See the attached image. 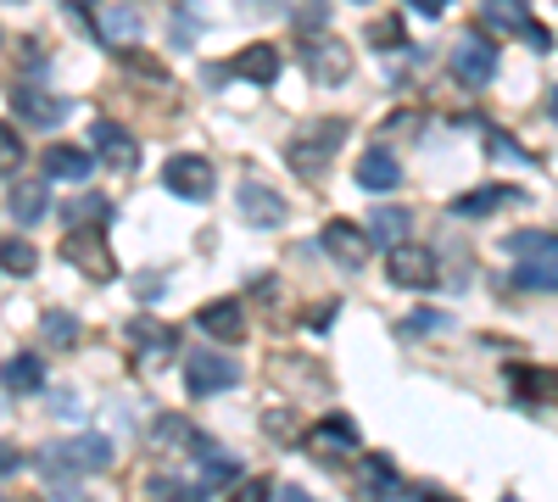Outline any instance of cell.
<instances>
[{"label":"cell","instance_id":"cell-26","mask_svg":"<svg viewBox=\"0 0 558 502\" xmlns=\"http://www.w3.org/2000/svg\"><path fill=\"white\" fill-rule=\"evenodd\" d=\"M101 34H107V45L140 39V12L134 7H101Z\"/></svg>","mask_w":558,"mask_h":502},{"label":"cell","instance_id":"cell-13","mask_svg":"<svg viewBox=\"0 0 558 502\" xmlns=\"http://www.w3.org/2000/svg\"><path fill=\"white\" fill-rule=\"evenodd\" d=\"M196 325L207 330V335H218V341H246V307L235 302V296H223V302H207L202 313H196Z\"/></svg>","mask_w":558,"mask_h":502},{"label":"cell","instance_id":"cell-27","mask_svg":"<svg viewBox=\"0 0 558 502\" xmlns=\"http://www.w3.org/2000/svg\"><path fill=\"white\" fill-rule=\"evenodd\" d=\"M129 341L146 346V352H179V330L151 325V318H134V325H129Z\"/></svg>","mask_w":558,"mask_h":502},{"label":"cell","instance_id":"cell-42","mask_svg":"<svg viewBox=\"0 0 558 502\" xmlns=\"http://www.w3.org/2000/svg\"><path fill=\"white\" fill-rule=\"evenodd\" d=\"M51 414L73 419V414H78V396H73V391H51Z\"/></svg>","mask_w":558,"mask_h":502},{"label":"cell","instance_id":"cell-40","mask_svg":"<svg viewBox=\"0 0 558 502\" xmlns=\"http://www.w3.org/2000/svg\"><path fill=\"white\" fill-rule=\"evenodd\" d=\"M525 45H531L536 57H547V51H553V34H547L542 23H531V28H525Z\"/></svg>","mask_w":558,"mask_h":502},{"label":"cell","instance_id":"cell-39","mask_svg":"<svg viewBox=\"0 0 558 502\" xmlns=\"http://www.w3.org/2000/svg\"><path fill=\"white\" fill-rule=\"evenodd\" d=\"M123 57V68H140V73H146V78H168L162 73V62H151V57H140V51H118Z\"/></svg>","mask_w":558,"mask_h":502},{"label":"cell","instance_id":"cell-16","mask_svg":"<svg viewBox=\"0 0 558 502\" xmlns=\"http://www.w3.org/2000/svg\"><path fill=\"white\" fill-rule=\"evenodd\" d=\"M223 73L229 78H246V84H274L279 78V51H274V45H246V51L229 62Z\"/></svg>","mask_w":558,"mask_h":502},{"label":"cell","instance_id":"cell-41","mask_svg":"<svg viewBox=\"0 0 558 502\" xmlns=\"http://www.w3.org/2000/svg\"><path fill=\"white\" fill-rule=\"evenodd\" d=\"M330 318H336V302H324L318 313L307 307V318H302V325H307V330H330Z\"/></svg>","mask_w":558,"mask_h":502},{"label":"cell","instance_id":"cell-23","mask_svg":"<svg viewBox=\"0 0 558 502\" xmlns=\"http://www.w3.org/2000/svg\"><path fill=\"white\" fill-rule=\"evenodd\" d=\"M508 201H520V191H508V185H486V191L458 196V201H452V212H458V218H486V212H497V207H508Z\"/></svg>","mask_w":558,"mask_h":502},{"label":"cell","instance_id":"cell-10","mask_svg":"<svg viewBox=\"0 0 558 502\" xmlns=\"http://www.w3.org/2000/svg\"><path fill=\"white\" fill-rule=\"evenodd\" d=\"M368 246H375V241H368L363 223H352V218H330V223H324V252H330L341 268H363Z\"/></svg>","mask_w":558,"mask_h":502},{"label":"cell","instance_id":"cell-31","mask_svg":"<svg viewBox=\"0 0 558 502\" xmlns=\"http://www.w3.org/2000/svg\"><path fill=\"white\" fill-rule=\"evenodd\" d=\"M23 157H28V146H23V134H17L12 123H0V179H12V173L23 168Z\"/></svg>","mask_w":558,"mask_h":502},{"label":"cell","instance_id":"cell-20","mask_svg":"<svg viewBox=\"0 0 558 502\" xmlns=\"http://www.w3.org/2000/svg\"><path fill=\"white\" fill-rule=\"evenodd\" d=\"M96 151L84 146H45V179H89Z\"/></svg>","mask_w":558,"mask_h":502},{"label":"cell","instance_id":"cell-22","mask_svg":"<svg viewBox=\"0 0 558 502\" xmlns=\"http://www.w3.org/2000/svg\"><path fill=\"white\" fill-rule=\"evenodd\" d=\"M363 230H368V241L397 246V241L413 230V212H408V207H375V212H368V223H363Z\"/></svg>","mask_w":558,"mask_h":502},{"label":"cell","instance_id":"cell-25","mask_svg":"<svg viewBox=\"0 0 558 502\" xmlns=\"http://www.w3.org/2000/svg\"><path fill=\"white\" fill-rule=\"evenodd\" d=\"M514 285L520 291H558V257H525L514 268Z\"/></svg>","mask_w":558,"mask_h":502},{"label":"cell","instance_id":"cell-8","mask_svg":"<svg viewBox=\"0 0 558 502\" xmlns=\"http://www.w3.org/2000/svg\"><path fill=\"white\" fill-rule=\"evenodd\" d=\"M235 207H241V218L252 223V230H279L286 223V196L279 191H268V185H257V179H246V185L235 191Z\"/></svg>","mask_w":558,"mask_h":502},{"label":"cell","instance_id":"cell-4","mask_svg":"<svg viewBox=\"0 0 558 502\" xmlns=\"http://www.w3.org/2000/svg\"><path fill=\"white\" fill-rule=\"evenodd\" d=\"M302 68H307L313 84H347L352 78V51L318 28V39L307 34V45H302Z\"/></svg>","mask_w":558,"mask_h":502},{"label":"cell","instance_id":"cell-11","mask_svg":"<svg viewBox=\"0 0 558 502\" xmlns=\"http://www.w3.org/2000/svg\"><path fill=\"white\" fill-rule=\"evenodd\" d=\"M191 458H196V469H202V491L213 497V491H229V486H241V475H246V464L235 458V452H223V446H202V452H191Z\"/></svg>","mask_w":558,"mask_h":502},{"label":"cell","instance_id":"cell-6","mask_svg":"<svg viewBox=\"0 0 558 502\" xmlns=\"http://www.w3.org/2000/svg\"><path fill=\"white\" fill-rule=\"evenodd\" d=\"M162 185H168L173 196H184V201H207L218 179H213V162H207V157L179 151V157H168V162H162Z\"/></svg>","mask_w":558,"mask_h":502},{"label":"cell","instance_id":"cell-33","mask_svg":"<svg viewBox=\"0 0 558 502\" xmlns=\"http://www.w3.org/2000/svg\"><path fill=\"white\" fill-rule=\"evenodd\" d=\"M291 23L302 34H318V28H330V7L324 0H291Z\"/></svg>","mask_w":558,"mask_h":502},{"label":"cell","instance_id":"cell-24","mask_svg":"<svg viewBox=\"0 0 558 502\" xmlns=\"http://www.w3.org/2000/svg\"><path fill=\"white\" fill-rule=\"evenodd\" d=\"M363 491L368 497H402V475L391 469V458L368 452V458H363Z\"/></svg>","mask_w":558,"mask_h":502},{"label":"cell","instance_id":"cell-1","mask_svg":"<svg viewBox=\"0 0 558 502\" xmlns=\"http://www.w3.org/2000/svg\"><path fill=\"white\" fill-rule=\"evenodd\" d=\"M341 140H347V118H318V123H307L296 140L286 146V162H291V173H302V179H318L324 168H330V157L341 151Z\"/></svg>","mask_w":558,"mask_h":502},{"label":"cell","instance_id":"cell-37","mask_svg":"<svg viewBox=\"0 0 558 502\" xmlns=\"http://www.w3.org/2000/svg\"><path fill=\"white\" fill-rule=\"evenodd\" d=\"M408 335H436V330H447V313H436V307H418V313H408V325H402Z\"/></svg>","mask_w":558,"mask_h":502},{"label":"cell","instance_id":"cell-15","mask_svg":"<svg viewBox=\"0 0 558 502\" xmlns=\"http://www.w3.org/2000/svg\"><path fill=\"white\" fill-rule=\"evenodd\" d=\"M481 23L492 34H520L525 39V28L536 17H531V0H481Z\"/></svg>","mask_w":558,"mask_h":502},{"label":"cell","instance_id":"cell-12","mask_svg":"<svg viewBox=\"0 0 558 502\" xmlns=\"http://www.w3.org/2000/svg\"><path fill=\"white\" fill-rule=\"evenodd\" d=\"M12 107H17V118H23V123H34V128H57V123H68V112H73V101H68V96H45V89H34V84H23V89H17Z\"/></svg>","mask_w":558,"mask_h":502},{"label":"cell","instance_id":"cell-9","mask_svg":"<svg viewBox=\"0 0 558 502\" xmlns=\"http://www.w3.org/2000/svg\"><path fill=\"white\" fill-rule=\"evenodd\" d=\"M447 62H452V73H458L463 84H475V89L492 84V73H497V51H492L481 34H463L452 51H447Z\"/></svg>","mask_w":558,"mask_h":502},{"label":"cell","instance_id":"cell-43","mask_svg":"<svg viewBox=\"0 0 558 502\" xmlns=\"http://www.w3.org/2000/svg\"><path fill=\"white\" fill-rule=\"evenodd\" d=\"M408 7H413V12H425V17H441L452 0H408Z\"/></svg>","mask_w":558,"mask_h":502},{"label":"cell","instance_id":"cell-45","mask_svg":"<svg viewBox=\"0 0 558 502\" xmlns=\"http://www.w3.org/2000/svg\"><path fill=\"white\" fill-rule=\"evenodd\" d=\"M168 34H173V45H191V39H196V23H179V17H173Z\"/></svg>","mask_w":558,"mask_h":502},{"label":"cell","instance_id":"cell-38","mask_svg":"<svg viewBox=\"0 0 558 502\" xmlns=\"http://www.w3.org/2000/svg\"><path fill=\"white\" fill-rule=\"evenodd\" d=\"M84 218L101 223V218H107V201H101V196H78V201L68 207V223H84Z\"/></svg>","mask_w":558,"mask_h":502},{"label":"cell","instance_id":"cell-18","mask_svg":"<svg viewBox=\"0 0 558 502\" xmlns=\"http://www.w3.org/2000/svg\"><path fill=\"white\" fill-rule=\"evenodd\" d=\"M34 469H39V480H45V486H57L62 497H73V491H78V480H84V475L73 469V458H68V446H62V441H57V446H45L39 458H34Z\"/></svg>","mask_w":558,"mask_h":502},{"label":"cell","instance_id":"cell-17","mask_svg":"<svg viewBox=\"0 0 558 502\" xmlns=\"http://www.w3.org/2000/svg\"><path fill=\"white\" fill-rule=\"evenodd\" d=\"M0 385H7L12 396H34L45 391V363L34 352H17L12 363H0Z\"/></svg>","mask_w":558,"mask_h":502},{"label":"cell","instance_id":"cell-46","mask_svg":"<svg viewBox=\"0 0 558 502\" xmlns=\"http://www.w3.org/2000/svg\"><path fill=\"white\" fill-rule=\"evenodd\" d=\"M547 112L558 118V89H547Z\"/></svg>","mask_w":558,"mask_h":502},{"label":"cell","instance_id":"cell-32","mask_svg":"<svg viewBox=\"0 0 558 502\" xmlns=\"http://www.w3.org/2000/svg\"><path fill=\"white\" fill-rule=\"evenodd\" d=\"M368 45H375V51H408L402 17H380V23H368Z\"/></svg>","mask_w":558,"mask_h":502},{"label":"cell","instance_id":"cell-3","mask_svg":"<svg viewBox=\"0 0 558 502\" xmlns=\"http://www.w3.org/2000/svg\"><path fill=\"white\" fill-rule=\"evenodd\" d=\"M184 385H191V396L235 391L241 385V363H229L223 352H191V357H184Z\"/></svg>","mask_w":558,"mask_h":502},{"label":"cell","instance_id":"cell-7","mask_svg":"<svg viewBox=\"0 0 558 502\" xmlns=\"http://www.w3.org/2000/svg\"><path fill=\"white\" fill-rule=\"evenodd\" d=\"M89 151H96L101 162H112L118 173H134V168H140V146L129 140V128L112 123V118H96V123H89Z\"/></svg>","mask_w":558,"mask_h":502},{"label":"cell","instance_id":"cell-36","mask_svg":"<svg viewBox=\"0 0 558 502\" xmlns=\"http://www.w3.org/2000/svg\"><path fill=\"white\" fill-rule=\"evenodd\" d=\"M508 380H514L520 396H547V391H558L553 375H531V369H508Z\"/></svg>","mask_w":558,"mask_h":502},{"label":"cell","instance_id":"cell-21","mask_svg":"<svg viewBox=\"0 0 558 502\" xmlns=\"http://www.w3.org/2000/svg\"><path fill=\"white\" fill-rule=\"evenodd\" d=\"M12 218L23 223V230H28V223H39L45 212H51V185H45V179H34V185H12Z\"/></svg>","mask_w":558,"mask_h":502},{"label":"cell","instance_id":"cell-29","mask_svg":"<svg viewBox=\"0 0 558 502\" xmlns=\"http://www.w3.org/2000/svg\"><path fill=\"white\" fill-rule=\"evenodd\" d=\"M508 252H514V257H558V235L520 230V235H508Z\"/></svg>","mask_w":558,"mask_h":502},{"label":"cell","instance_id":"cell-30","mask_svg":"<svg viewBox=\"0 0 558 502\" xmlns=\"http://www.w3.org/2000/svg\"><path fill=\"white\" fill-rule=\"evenodd\" d=\"M39 330H45V341H51V346H78V318L73 313H45L39 318Z\"/></svg>","mask_w":558,"mask_h":502},{"label":"cell","instance_id":"cell-28","mask_svg":"<svg viewBox=\"0 0 558 502\" xmlns=\"http://www.w3.org/2000/svg\"><path fill=\"white\" fill-rule=\"evenodd\" d=\"M39 268V252L28 241H0V273H17V280H28V273Z\"/></svg>","mask_w":558,"mask_h":502},{"label":"cell","instance_id":"cell-14","mask_svg":"<svg viewBox=\"0 0 558 502\" xmlns=\"http://www.w3.org/2000/svg\"><path fill=\"white\" fill-rule=\"evenodd\" d=\"M357 185H363V191H375V196L397 191V185H402V162H397L386 146H368V151L357 157Z\"/></svg>","mask_w":558,"mask_h":502},{"label":"cell","instance_id":"cell-35","mask_svg":"<svg viewBox=\"0 0 558 502\" xmlns=\"http://www.w3.org/2000/svg\"><path fill=\"white\" fill-rule=\"evenodd\" d=\"M313 441H341L347 452H357V425L336 414V419H324V425H313Z\"/></svg>","mask_w":558,"mask_h":502},{"label":"cell","instance_id":"cell-2","mask_svg":"<svg viewBox=\"0 0 558 502\" xmlns=\"http://www.w3.org/2000/svg\"><path fill=\"white\" fill-rule=\"evenodd\" d=\"M62 257H68L78 273H89L96 285L118 280V257H112V246H107V235H101V230H68Z\"/></svg>","mask_w":558,"mask_h":502},{"label":"cell","instance_id":"cell-5","mask_svg":"<svg viewBox=\"0 0 558 502\" xmlns=\"http://www.w3.org/2000/svg\"><path fill=\"white\" fill-rule=\"evenodd\" d=\"M386 273H391V285H402V291H430V285L441 280L436 252H430V246H408V241H397V246H391Z\"/></svg>","mask_w":558,"mask_h":502},{"label":"cell","instance_id":"cell-44","mask_svg":"<svg viewBox=\"0 0 558 502\" xmlns=\"http://www.w3.org/2000/svg\"><path fill=\"white\" fill-rule=\"evenodd\" d=\"M23 458H17V446H0V475H17Z\"/></svg>","mask_w":558,"mask_h":502},{"label":"cell","instance_id":"cell-19","mask_svg":"<svg viewBox=\"0 0 558 502\" xmlns=\"http://www.w3.org/2000/svg\"><path fill=\"white\" fill-rule=\"evenodd\" d=\"M68 446V458H73V469L78 475H101V469H112V441L107 436H73V441H62Z\"/></svg>","mask_w":558,"mask_h":502},{"label":"cell","instance_id":"cell-34","mask_svg":"<svg viewBox=\"0 0 558 502\" xmlns=\"http://www.w3.org/2000/svg\"><path fill=\"white\" fill-rule=\"evenodd\" d=\"M486 151H492V157H502V162H520V168H531V162H536L525 146H514V134H502V128H492V134H486Z\"/></svg>","mask_w":558,"mask_h":502}]
</instances>
